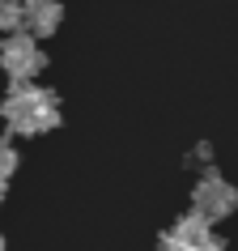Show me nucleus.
Listing matches in <instances>:
<instances>
[{"mask_svg": "<svg viewBox=\"0 0 238 251\" xmlns=\"http://www.w3.org/2000/svg\"><path fill=\"white\" fill-rule=\"evenodd\" d=\"M0 204H4V179H0Z\"/></svg>", "mask_w": 238, "mask_h": 251, "instance_id": "6e6552de", "label": "nucleus"}, {"mask_svg": "<svg viewBox=\"0 0 238 251\" xmlns=\"http://www.w3.org/2000/svg\"><path fill=\"white\" fill-rule=\"evenodd\" d=\"M191 200H196V213L204 222H221V217H230V213L238 209L234 183H225L221 175H204L196 183V192H191Z\"/></svg>", "mask_w": 238, "mask_h": 251, "instance_id": "20e7f679", "label": "nucleus"}, {"mask_svg": "<svg viewBox=\"0 0 238 251\" xmlns=\"http://www.w3.org/2000/svg\"><path fill=\"white\" fill-rule=\"evenodd\" d=\"M162 251H221V238L213 234V222H204L200 213H187L162 238Z\"/></svg>", "mask_w": 238, "mask_h": 251, "instance_id": "7ed1b4c3", "label": "nucleus"}, {"mask_svg": "<svg viewBox=\"0 0 238 251\" xmlns=\"http://www.w3.org/2000/svg\"><path fill=\"white\" fill-rule=\"evenodd\" d=\"M13 171H17V149L9 145L4 136H0V179H9Z\"/></svg>", "mask_w": 238, "mask_h": 251, "instance_id": "0eeeda50", "label": "nucleus"}, {"mask_svg": "<svg viewBox=\"0 0 238 251\" xmlns=\"http://www.w3.org/2000/svg\"><path fill=\"white\" fill-rule=\"evenodd\" d=\"M0 251H4V238H0Z\"/></svg>", "mask_w": 238, "mask_h": 251, "instance_id": "1a4fd4ad", "label": "nucleus"}, {"mask_svg": "<svg viewBox=\"0 0 238 251\" xmlns=\"http://www.w3.org/2000/svg\"><path fill=\"white\" fill-rule=\"evenodd\" d=\"M0 30L4 34L26 30V0H0Z\"/></svg>", "mask_w": 238, "mask_h": 251, "instance_id": "423d86ee", "label": "nucleus"}, {"mask_svg": "<svg viewBox=\"0 0 238 251\" xmlns=\"http://www.w3.org/2000/svg\"><path fill=\"white\" fill-rule=\"evenodd\" d=\"M0 115L4 124L22 136H39V132H51L55 124H60V102H55L51 90H43V85H13V90L4 94V102H0Z\"/></svg>", "mask_w": 238, "mask_h": 251, "instance_id": "f257e3e1", "label": "nucleus"}, {"mask_svg": "<svg viewBox=\"0 0 238 251\" xmlns=\"http://www.w3.org/2000/svg\"><path fill=\"white\" fill-rule=\"evenodd\" d=\"M43 64H47V55H43V47L34 43L30 30L4 34V43H0V68H4V77L13 81V85L34 81V77L43 73Z\"/></svg>", "mask_w": 238, "mask_h": 251, "instance_id": "f03ea898", "label": "nucleus"}, {"mask_svg": "<svg viewBox=\"0 0 238 251\" xmlns=\"http://www.w3.org/2000/svg\"><path fill=\"white\" fill-rule=\"evenodd\" d=\"M64 22V9H60V0H26V30L34 39H47L55 34Z\"/></svg>", "mask_w": 238, "mask_h": 251, "instance_id": "39448f33", "label": "nucleus"}]
</instances>
